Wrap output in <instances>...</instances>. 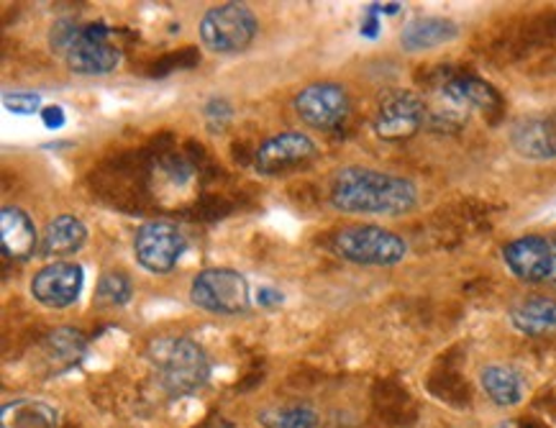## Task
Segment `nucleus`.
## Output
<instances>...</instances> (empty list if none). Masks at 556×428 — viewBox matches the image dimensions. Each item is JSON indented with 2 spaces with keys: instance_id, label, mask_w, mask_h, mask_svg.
Instances as JSON below:
<instances>
[{
  "instance_id": "f257e3e1",
  "label": "nucleus",
  "mask_w": 556,
  "mask_h": 428,
  "mask_svg": "<svg viewBox=\"0 0 556 428\" xmlns=\"http://www.w3.org/2000/svg\"><path fill=\"white\" fill-rule=\"evenodd\" d=\"M418 190L408 177L369 167H344L331 180V205L359 216H403L416 209Z\"/></svg>"
},
{
  "instance_id": "6e6552de",
  "label": "nucleus",
  "mask_w": 556,
  "mask_h": 428,
  "mask_svg": "<svg viewBox=\"0 0 556 428\" xmlns=\"http://www.w3.org/2000/svg\"><path fill=\"white\" fill-rule=\"evenodd\" d=\"M503 260L518 280L556 285V237H520L503 249Z\"/></svg>"
},
{
  "instance_id": "c756f323",
  "label": "nucleus",
  "mask_w": 556,
  "mask_h": 428,
  "mask_svg": "<svg viewBox=\"0 0 556 428\" xmlns=\"http://www.w3.org/2000/svg\"><path fill=\"white\" fill-rule=\"evenodd\" d=\"M523 428H544V426H539V424H531V426H523Z\"/></svg>"
},
{
  "instance_id": "cd10ccee",
  "label": "nucleus",
  "mask_w": 556,
  "mask_h": 428,
  "mask_svg": "<svg viewBox=\"0 0 556 428\" xmlns=\"http://www.w3.org/2000/svg\"><path fill=\"white\" fill-rule=\"evenodd\" d=\"M41 121H45L47 128H62L64 121H67V116H64V109H60V105H49V109H41Z\"/></svg>"
},
{
  "instance_id": "a878e982",
  "label": "nucleus",
  "mask_w": 556,
  "mask_h": 428,
  "mask_svg": "<svg viewBox=\"0 0 556 428\" xmlns=\"http://www.w3.org/2000/svg\"><path fill=\"white\" fill-rule=\"evenodd\" d=\"M198 62H201V56H198L195 49L188 47V49H182V52L169 54L162 62H156L154 64V73L156 75H167V73H173V70H188V67H192V64H198Z\"/></svg>"
},
{
  "instance_id": "f03ea898",
  "label": "nucleus",
  "mask_w": 556,
  "mask_h": 428,
  "mask_svg": "<svg viewBox=\"0 0 556 428\" xmlns=\"http://www.w3.org/2000/svg\"><path fill=\"white\" fill-rule=\"evenodd\" d=\"M149 365L154 367L162 388L173 395H188L203 388L211 377V360L205 349L188 337L154 339L147 349Z\"/></svg>"
},
{
  "instance_id": "9b49d317",
  "label": "nucleus",
  "mask_w": 556,
  "mask_h": 428,
  "mask_svg": "<svg viewBox=\"0 0 556 428\" xmlns=\"http://www.w3.org/2000/svg\"><path fill=\"white\" fill-rule=\"evenodd\" d=\"M295 111L303 124L320 128V131H333V128L344 126L352 103L341 85L316 83L301 90V96L295 98Z\"/></svg>"
},
{
  "instance_id": "4be33fe9",
  "label": "nucleus",
  "mask_w": 556,
  "mask_h": 428,
  "mask_svg": "<svg viewBox=\"0 0 556 428\" xmlns=\"http://www.w3.org/2000/svg\"><path fill=\"white\" fill-rule=\"evenodd\" d=\"M49 349V360L56 362L60 367H70L80 360V354L85 352V339L80 331L75 328H56V331L49 337L47 341Z\"/></svg>"
},
{
  "instance_id": "1a4fd4ad",
  "label": "nucleus",
  "mask_w": 556,
  "mask_h": 428,
  "mask_svg": "<svg viewBox=\"0 0 556 428\" xmlns=\"http://www.w3.org/2000/svg\"><path fill=\"white\" fill-rule=\"evenodd\" d=\"M426 103L418 92L395 90L382 98L375 116V134L384 141H405L426 126Z\"/></svg>"
},
{
  "instance_id": "bb28decb",
  "label": "nucleus",
  "mask_w": 556,
  "mask_h": 428,
  "mask_svg": "<svg viewBox=\"0 0 556 428\" xmlns=\"http://www.w3.org/2000/svg\"><path fill=\"white\" fill-rule=\"evenodd\" d=\"M205 118H208V124H213V118H218V128H224L226 121L231 118V109H228V103L220 101V98H213V101L205 105Z\"/></svg>"
},
{
  "instance_id": "20e7f679",
  "label": "nucleus",
  "mask_w": 556,
  "mask_h": 428,
  "mask_svg": "<svg viewBox=\"0 0 556 428\" xmlns=\"http://www.w3.org/2000/svg\"><path fill=\"white\" fill-rule=\"evenodd\" d=\"M190 298L198 309L218 313V316H239L252 305V292H249L247 277L228 267L203 269L192 280Z\"/></svg>"
},
{
  "instance_id": "f3484780",
  "label": "nucleus",
  "mask_w": 556,
  "mask_h": 428,
  "mask_svg": "<svg viewBox=\"0 0 556 428\" xmlns=\"http://www.w3.org/2000/svg\"><path fill=\"white\" fill-rule=\"evenodd\" d=\"M85 241H88V228H85L83 221L64 213V216H56L47 224L45 234H41L39 252L45 256H54V260H60V256L80 252Z\"/></svg>"
},
{
  "instance_id": "5701e85b",
  "label": "nucleus",
  "mask_w": 556,
  "mask_h": 428,
  "mask_svg": "<svg viewBox=\"0 0 556 428\" xmlns=\"http://www.w3.org/2000/svg\"><path fill=\"white\" fill-rule=\"evenodd\" d=\"M131 277L124 273H105L98 282V301L105 305H124L131 301Z\"/></svg>"
},
{
  "instance_id": "dca6fc26",
  "label": "nucleus",
  "mask_w": 556,
  "mask_h": 428,
  "mask_svg": "<svg viewBox=\"0 0 556 428\" xmlns=\"http://www.w3.org/2000/svg\"><path fill=\"white\" fill-rule=\"evenodd\" d=\"M456 37H459V26H456L452 18L424 16L410 21V24L403 28L401 45L405 52H426V49L444 47Z\"/></svg>"
},
{
  "instance_id": "6ab92c4d",
  "label": "nucleus",
  "mask_w": 556,
  "mask_h": 428,
  "mask_svg": "<svg viewBox=\"0 0 556 428\" xmlns=\"http://www.w3.org/2000/svg\"><path fill=\"white\" fill-rule=\"evenodd\" d=\"M510 324L526 337L556 333V301L554 298H529L510 311Z\"/></svg>"
},
{
  "instance_id": "4468645a",
  "label": "nucleus",
  "mask_w": 556,
  "mask_h": 428,
  "mask_svg": "<svg viewBox=\"0 0 556 428\" xmlns=\"http://www.w3.org/2000/svg\"><path fill=\"white\" fill-rule=\"evenodd\" d=\"M437 90L444 96V101L459 105V109H475L482 113H501L503 111V98L493 85L484 83L482 77L469 75V73H444Z\"/></svg>"
},
{
  "instance_id": "393cba45",
  "label": "nucleus",
  "mask_w": 556,
  "mask_h": 428,
  "mask_svg": "<svg viewBox=\"0 0 556 428\" xmlns=\"http://www.w3.org/2000/svg\"><path fill=\"white\" fill-rule=\"evenodd\" d=\"M77 32H80V26H77L75 21H56L52 26V34H49V45H52V49H56V52L67 54V49L73 47Z\"/></svg>"
},
{
  "instance_id": "0eeeda50",
  "label": "nucleus",
  "mask_w": 556,
  "mask_h": 428,
  "mask_svg": "<svg viewBox=\"0 0 556 428\" xmlns=\"http://www.w3.org/2000/svg\"><path fill=\"white\" fill-rule=\"evenodd\" d=\"M64 60L77 75H109L118 67L121 49L113 45L109 26L88 24L80 26Z\"/></svg>"
},
{
  "instance_id": "412c9836",
  "label": "nucleus",
  "mask_w": 556,
  "mask_h": 428,
  "mask_svg": "<svg viewBox=\"0 0 556 428\" xmlns=\"http://www.w3.org/2000/svg\"><path fill=\"white\" fill-rule=\"evenodd\" d=\"M265 428H316L318 413L311 405H282V408H267L256 416Z\"/></svg>"
},
{
  "instance_id": "423d86ee",
  "label": "nucleus",
  "mask_w": 556,
  "mask_h": 428,
  "mask_svg": "<svg viewBox=\"0 0 556 428\" xmlns=\"http://www.w3.org/2000/svg\"><path fill=\"white\" fill-rule=\"evenodd\" d=\"M185 249H188V239L180 226L169 224V221H149L134 237V252H137L139 265L152 275L173 273Z\"/></svg>"
},
{
  "instance_id": "c85d7f7f",
  "label": "nucleus",
  "mask_w": 556,
  "mask_h": 428,
  "mask_svg": "<svg viewBox=\"0 0 556 428\" xmlns=\"http://www.w3.org/2000/svg\"><path fill=\"white\" fill-rule=\"evenodd\" d=\"M256 295H260V303L262 305H273V303H280L282 301L280 292L273 290V288H262L260 292H256Z\"/></svg>"
},
{
  "instance_id": "a211bd4d",
  "label": "nucleus",
  "mask_w": 556,
  "mask_h": 428,
  "mask_svg": "<svg viewBox=\"0 0 556 428\" xmlns=\"http://www.w3.org/2000/svg\"><path fill=\"white\" fill-rule=\"evenodd\" d=\"M0 428H60V411L37 398H18L3 405Z\"/></svg>"
},
{
  "instance_id": "f8f14e48",
  "label": "nucleus",
  "mask_w": 556,
  "mask_h": 428,
  "mask_svg": "<svg viewBox=\"0 0 556 428\" xmlns=\"http://www.w3.org/2000/svg\"><path fill=\"white\" fill-rule=\"evenodd\" d=\"M85 288V269L75 262H52L31 280V295L47 309H70Z\"/></svg>"
},
{
  "instance_id": "b1692460",
  "label": "nucleus",
  "mask_w": 556,
  "mask_h": 428,
  "mask_svg": "<svg viewBox=\"0 0 556 428\" xmlns=\"http://www.w3.org/2000/svg\"><path fill=\"white\" fill-rule=\"evenodd\" d=\"M3 105L5 111L16 113V116H31V113H41V98L37 92H28V90H13L5 92L3 96Z\"/></svg>"
},
{
  "instance_id": "ddd939ff",
  "label": "nucleus",
  "mask_w": 556,
  "mask_h": 428,
  "mask_svg": "<svg viewBox=\"0 0 556 428\" xmlns=\"http://www.w3.org/2000/svg\"><path fill=\"white\" fill-rule=\"evenodd\" d=\"M510 144L526 160H556V109L520 116L510 126Z\"/></svg>"
},
{
  "instance_id": "39448f33",
  "label": "nucleus",
  "mask_w": 556,
  "mask_h": 428,
  "mask_svg": "<svg viewBox=\"0 0 556 428\" xmlns=\"http://www.w3.org/2000/svg\"><path fill=\"white\" fill-rule=\"evenodd\" d=\"M260 21L247 5L224 3L205 13L201 21V41L216 54H237L252 45Z\"/></svg>"
},
{
  "instance_id": "2eb2a0df",
  "label": "nucleus",
  "mask_w": 556,
  "mask_h": 428,
  "mask_svg": "<svg viewBox=\"0 0 556 428\" xmlns=\"http://www.w3.org/2000/svg\"><path fill=\"white\" fill-rule=\"evenodd\" d=\"M0 247L9 260H28L37 252V247H41L39 234L28 213L13 209V205H5L0 211Z\"/></svg>"
},
{
  "instance_id": "aec40b11",
  "label": "nucleus",
  "mask_w": 556,
  "mask_h": 428,
  "mask_svg": "<svg viewBox=\"0 0 556 428\" xmlns=\"http://www.w3.org/2000/svg\"><path fill=\"white\" fill-rule=\"evenodd\" d=\"M480 382L484 392L490 395V401L501 408H510L523 401V377L516 369L503 367V365H490L482 369Z\"/></svg>"
},
{
  "instance_id": "9d476101",
  "label": "nucleus",
  "mask_w": 556,
  "mask_h": 428,
  "mask_svg": "<svg viewBox=\"0 0 556 428\" xmlns=\"http://www.w3.org/2000/svg\"><path fill=\"white\" fill-rule=\"evenodd\" d=\"M318 156V147L311 137L301 131L277 134V137L267 139L265 144L254 152V167L267 177L290 175L295 169H303Z\"/></svg>"
},
{
  "instance_id": "7ed1b4c3",
  "label": "nucleus",
  "mask_w": 556,
  "mask_h": 428,
  "mask_svg": "<svg viewBox=\"0 0 556 428\" xmlns=\"http://www.w3.org/2000/svg\"><path fill=\"white\" fill-rule=\"evenodd\" d=\"M331 249L341 260L352 265L392 267L408 256V244L403 237L382 226H349L333 234Z\"/></svg>"
}]
</instances>
